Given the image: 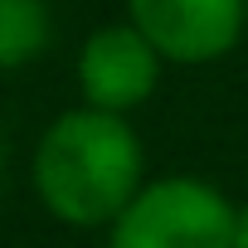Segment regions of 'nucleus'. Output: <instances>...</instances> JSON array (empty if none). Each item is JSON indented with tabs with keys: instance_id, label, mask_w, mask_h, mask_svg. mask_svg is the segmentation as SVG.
<instances>
[{
	"instance_id": "39448f33",
	"label": "nucleus",
	"mask_w": 248,
	"mask_h": 248,
	"mask_svg": "<svg viewBox=\"0 0 248 248\" xmlns=\"http://www.w3.org/2000/svg\"><path fill=\"white\" fill-rule=\"evenodd\" d=\"M54 44L49 0H0V73L34 63Z\"/></svg>"
},
{
	"instance_id": "6e6552de",
	"label": "nucleus",
	"mask_w": 248,
	"mask_h": 248,
	"mask_svg": "<svg viewBox=\"0 0 248 248\" xmlns=\"http://www.w3.org/2000/svg\"><path fill=\"white\" fill-rule=\"evenodd\" d=\"M243 10H248V0H243Z\"/></svg>"
},
{
	"instance_id": "20e7f679",
	"label": "nucleus",
	"mask_w": 248,
	"mask_h": 248,
	"mask_svg": "<svg viewBox=\"0 0 248 248\" xmlns=\"http://www.w3.org/2000/svg\"><path fill=\"white\" fill-rule=\"evenodd\" d=\"M161 68H166L161 54L146 44V34L132 20L102 25L78 49V93H83V107L127 117L132 107H141L156 93Z\"/></svg>"
},
{
	"instance_id": "f03ea898",
	"label": "nucleus",
	"mask_w": 248,
	"mask_h": 248,
	"mask_svg": "<svg viewBox=\"0 0 248 248\" xmlns=\"http://www.w3.org/2000/svg\"><path fill=\"white\" fill-rule=\"evenodd\" d=\"M107 248H233V200L200 175L146 180L107 224Z\"/></svg>"
},
{
	"instance_id": "0eeeda50",
	"label": "nucleus",
	"mask_w": 248,
	"mask_h": 248,
	"mask_svg": "<svg viewBox=\"0 0 248 248\" xmlns=\"http://www.w3.org/2000/svg\"><path fill=\"white\" fill-rule=\"evenodd\" d=\"M0 170H5V141H0Z\"/></svg>"
},
{
	"instance_id": "423d86ee",
	"label": "nucleus",
	"mask_w": 248,
	"mask_h": 248,
	"mask_svg": "<svg viewBox=\"0 0 248 248\" xmlns=\"http://www.w3.org/2000/svg\"><path fill=\"white\" fill-rule=\"evenodd\" d=\"M233 248H248V200L233 204Z\"/></svg>"
},
{
	"instance_id": "7ed1b4c3",
	"label": "nucleus",
	"mask_w": 248,
	"mask_h": 248,
	"mask_svg": "<svg viewBox=\"0 0 248 248\" xmlns=\"http://www.w3.org/2000/svg\"><path fill=\"white\" fill-rule=\"evenodd\" d=\"M127 20L161 63H219L248 30L243 0H127Z\"/></svg>"
},
{
	"instance_id": "f257e3e1",
	"label": "nucleus",
	"mask_w": 248,
	"mask_h": 248,
	"mask_svg": "<svg viewBox=\"0 0 248 248\" xmlns=\"http://www.w3.org/2000/svg\"><path fill=\"white\" fill-rule=\"evenodd\" d=\"M30 180L59 224L107 229L146 185V151L127 117L68 107L39 132Z\"/></svg>"
}]
</instances>
